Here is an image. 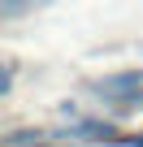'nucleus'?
<instances>
[{"mask_svg": "<svg viewBox=\"0 0 143 147\" xmlns=\"http://www.w3.org/2000/svg\"><path fill=\"white\" fill-rule=\"evenodd\" d=\"M0 9H5V18H18V13L26 9V0H5V5H0Z\"/></svg>", "mask_w": 143, "mask_h": 147, "instance_id": "1", "label": "nucleus"}, {"mask_svg": "<svg viewBox=\"0 0 143 147\" xmlns=\"http://www.w3.org/2000/svg\"><path fill=\"white\" fill-rule=\"evenodd\" d=\"M126 147H143V138H126Z\"/></svg>", "mask_w": 143, "mask_h": 147, "instance_id": "2", "label": "nucleus"}]
</instances>
